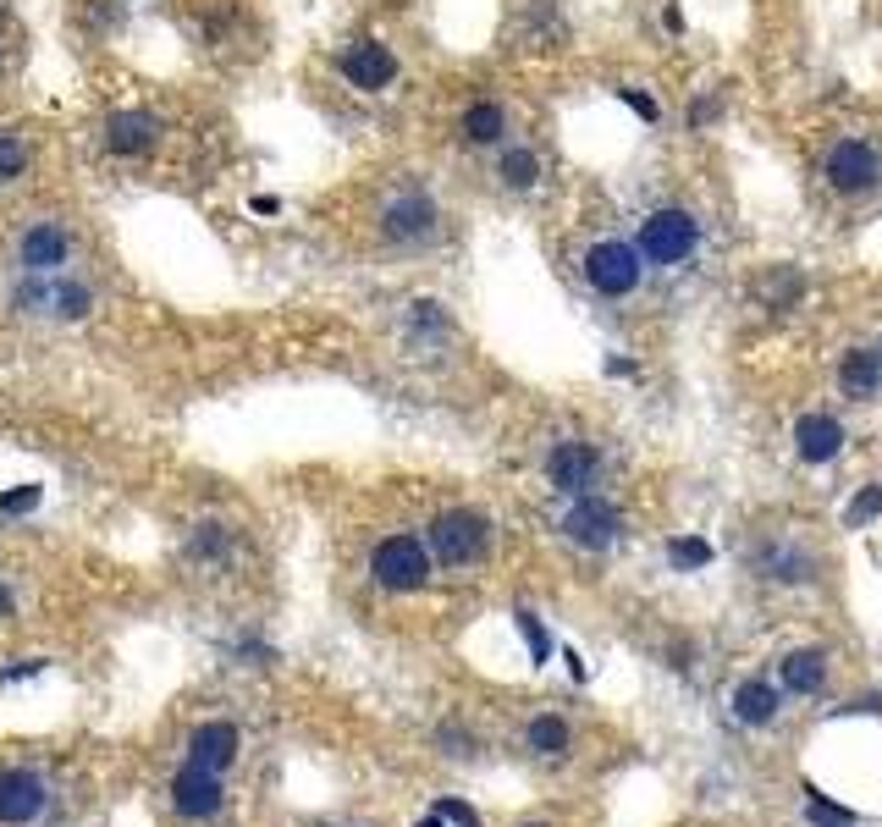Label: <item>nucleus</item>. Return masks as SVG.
Returning a JSON list of instances; mask_svg holds the SVG:
<instances>
[{"instance_id": "6e6552de", "label": "nucleus", "mask_w": 882, "mask_h": 827, "mask_svg": "<svg viewBox=\"0 0 882 827\" xmlns=\"http://www.w3.org/2000/svg\"><path fill=\"white\" fill-rule=\"evenodd\" d=\"M596 470H602V453H596L591 442H558V448L547 453V481H552L558 492H569V497H585V486L596 481Z\"/></svg>"}, {"instance_id": "9d476101", "label": "nucleus", "mask_w": 882, "mask_h": 827, "mask_svg": "<svg viewBox=\"0 0 882 827\" xmlns=\"http://www.w3.org/2000/svg\"><path fill=\"white\" fill-rule=\"evenodd\" d=\"M342 78H348L353 89L375 95V89H386V84L397 78V56H392L386 45H375V40H359V45L342 56Z\"/></svg>"}, {"instance_id": "412c9836", "label": "nucleus", "mask_w": 882, "mask_h": 827, "mask_svg": "<svg viewBox=\"0 0 882 827\" xmlns=\"http://www.w3.org/2000/svg\"><path fill=\"white\" fill-rule=\"evenodd\" d=\"M525 739H530L536 756H563V750H569V723H563V717H536Z\"/></svg>"}, {"instance_id": "f3484780", "label": "nucleus", "mask_w": 882, "mask_h": 827, "mask_svg": "<svg viewBox=\"0 0 882 827\" xmlns=\"http://www.w3.org/2000/svg\"><path fill=\"white\" fill-rule=\"evenodd\" d=\"M734 717H739L745 728H767V723L778 717V690L761 684V679H745V684L734 690Z\"/></svg>"}, {"instance_id": "4c0bfd02", "label": "nucleus", "mask_w": 882, "mask_h": 827, "mask_svg": "<svg viewBox=\"0 0 882 827\" xmlns=\"http://www.w3.org/2000/svg\"><path fill=\"white\" fill-rule=\"evenodd\" d=\"M877 359H882V348H877Z\"/></svg>"}, {"instance_id": "1a4fd4ad", "label": "nucleus", "mask_w": 882, "mask_h": 827, "mask_svg": "<svg viewBox=\"0 0 882 827\" xmlns=\"http://www.w3.org/2000/svg\"><path fill=\"white\" fill-rule=\"evenodd\" d=\"M172 805H177L183 816H194V822L216 816V811H221V772H205V767L188 761V767L172 778Z\"/></svg>"}, {"instance_id": "39448f33", "label": "nucleus", "mask_w": 882, "mask_h": 827, "mask_svg": "<svg viewBox=\"0 0 882 827\" xmlns=\"http://www.w3.org/2000/svg\"><path fill=\"white\" fill-rule=\"evenodd\" d=\"M827 183H833V194H871V188L882 183V155H877V144H866V139L833 144V155H827Z\"/></svg>"}, {"instance_id": "6ab92c4d", "label": "nucleus", "mask_w": 882, "mask_h": 827, "mask_svg": "<svg viewBox=\"0 0 882 827\" xmlns=\"http://www.w3.org/2000/svg\"><path fill=\"white\" fill-rule=\"evenodd\" d=\"M29 298H45L62 320H84L89 315V287H78V282H45L40 293H23V304Z\"/></svg>"}, {"instance_id": "393cba45", "label": "nucleus", "mask_w": 882, "mask_h": 827, "mask_svg": "<svg viewBox=\"0 0 882 827\" xmlns=\"http://www.w3.org/2000/svg\"><path fill=\"white\" fill-rule=\"evenodd\" d=\"M668 558H673L679 569H706V563H712V547H706L701 536H679V541L668 547Z\"/></svg>"}, {"instance_id": "b1692460", "label": "nucleus", "mask_w": 882, "mask_h": 827, "mask_svg": "<svg viewBox=\"0 0 882 827\" xmlns=\"http://www.w3.org/2000/svg\"><path fill=\"white\" fill-rule=\"evenodd\" d=\"M805 822H811V827H855V816H849V811L827 805V800H822V794H811V789H805Z\"/></svg>"}, {"instance_id": "0eeeda50", "label": "nucleus", "mask_w": 882, "mask_h": 827, "mask_svg": "<svg viewBox=\"0 0 882 827\" xmlns=\"http://www.w3.org/2000/svg\"><path fill=\"white\" fill-rule=\"evenodd\" d=\"M45 778L29 767H0V822L7 827H29L45 811Z\"/></svg>"}, {"instance_id": "2f4dec72", "label": "nucleus", "mask_w": 882, "mask_h": 827, "mask_svg": "<svg viewBox=\"0 0 882 827\" xmlns=\"http://www.w3.org/2000/svg\"><path fill=\"white\" fill-rule=\"evenodd\" d=\"M45 662H23V668H12V673H0V684H18V679H34Z\"/></svg>"}, {"instance_id": "f8f14e48", "label": "nucleus", "mask_w": 882, "mask_h": 827, "mask_svg": "<svg viewBox=\"0 0 882 827\" xmlns=\"http://www.w3.org/2000/svg\"><path fill=\"white\" fill-rule=\"evenodd\" d=\"M794 453L805 464H827L844 453V426L833 420V413H805V420L794 426Z\"/></svg>"}, {"instance_id": "f257e3e1", "label": "nucleus", "mask_w": 882, "mask_h": 827, "mask_svg": "<svg viewBox=\"0 0 882 827\" xmlns=\"http://www.w3.org/2000/svg\"><path fill=\"white\" fill-rule=\"evenodd\" d=\"M585 282L602 293V298H629L640 282H646V254L640 243H624V238H602L585 249Z\"/></svg>"}, {"instance_id": "f03ea898", "label": "nucleus", "mask_w": 882, "mask_h": 827, "mask_svg": "<svg viewBox=\"0 0 882 827\" xmlns=\"http://www.w3.org/2000/svg\"><path fill=\"white\" fill-rule=\"evenodd\" d=\"M695 243H701V227H695V216L679 210V205H662V210H651V216L640 221V254H646L651 265H684V260L695 254Z\"/></svg>"}, {"instance_id": "cd10ccee", "label": "nucleus", "mask_w": 882, "mask_h": 827, "mask_svg": "<svg viewBox=\"0 0 882 827\" xmlns=\"http://www.w3.org/2000/svg\"><path fill=\"white\" fill-rule=\"evenodd\" d=\"M40 497H45V486H18V492H0V514H29V508H40Z\"/></svg>"}, {"instance_id": "c756f323", "label": "nucleus", "mask_w": 882, "mask_h": 827, "mask_svg": "<svg viewBox=\"0 0 882 827\" xmlns=\"http://www.w3.org/2000/svg\"><path fill=\"white\" fill-rule=\"evenodd\" d=\"M414 320H419V326H430V331H441V326H448V320H441V309H436L430 298H425V304H414Z\"/></svg>"}, {"instance_id": "20e7f679", "label": "nucleus", "mask_w": 882, "mask_h": 827, "mask_svg": "<svg viewBox=\"0 0 882 827\" xmlns=\"http://www.w3.org/2000/svg\"><path fill=\"white\" fill-rule=\"evenodd\" d=\"M370 574H375L381 591H425V580H430V552H425V541H414V536H386V541L370 552Z\"/></svg>"}, {"instance_id": "423d86ee", "label": "nucleus", "mask_w": 882, "mask_h": 827, "mask_svg": "<svg viewBox=\"0 0 882 827\" xmlns=\"http://www.w3.org/2000/svg\"><path fill=\"white\" fill-rule=\"evenodd\" d=\"M618 530H624V519H618V508L602 503V497H580V503L569 508V519H563V536H569L574 547H585V552H607V547L618 541Z\"/></svg>"}, {"instance_id": "4be33fe9", "label": "nucleus", "mask_w": 882, "mask_h": 827, "mask_svg": "<svg viewBox=\"0 0 882 827\" xmlns=\"http://www.w3.org/2000/svg\"><path fill=\"white\" fill-rule=\"evenodd\" d=\"M536 177H541L536 150H503V183L508 188H536Z\"/></svg>"}, {"instance_id": "5701e85b", "label": "nucleus", "mask_w": 882, "mask_h": 827, "mask_svg": "<svg viewBox=\"0 0 882 827\" xmlns=\"http://www.w3.org/2000/svg\"><path fill=\"white\" fill-rule=\"evenodd\" d=\"M23 172H29V150H23V139L0 128V183H18Z\"/></svg>"}, {"instance_id": "a211bd4d", "label": "nucleus", "mask_w": 882, "mask_h": 827, "mask_svg": "<svg viewBox=\"0 0 882 827\" xmlns=\"http://www.w3.org/2000/svg\"><path fill=\"white\" fill-rule=\"evenodd\" d=\"M822 679H827V657H822V651H794V657H783V684H789L794 695H816Z\"/></svg>"}, {"instance_id": "473e14b6", "label": "nucleus", "mask_w": 882, "mask_h": 827, "mask_svg": "<svg viewBox=\"0 0 882 827\" xmlns=\"http://www.w3.org/2000/svg\"><path fill=\"white\" fill-rule=\"evenodd\" d=\"M249 210H254V216H276V210H282V205H276V199H271V194H254V199H249Z\"/></svg>"}, {"instance_id": "4468645a", "label": "nucleus", "mask_w": 882, "mask_h": 827, "mask_svg": "<svg viewBox=\"0 0 882 827\" xmlns=\"http://www.w3.org/2000/svg\"><path fill=\"white\" fill-rule=\"evenodd\" d=\"M188 761L205 772H227L238 761V728L232 723H199L188 739Z\"/></svg>"}, {"instance_id": "aec40b11", "label": "nucleus", "mask_w": 882, "mask_h": 827, "mask_svg": "<svg viewBox=\"0 0 882 827\" xmlns=\"http://www.w3.org/2000/svg\"><path fill=\"white\" fill-rule=\"evenodd\" d=\"M464 139L470 144H497L503 139V106L497 100H475L464 111Z\"/></svg>"}, {"instance_id": "a878e982", "label": "nucleus", "mask_w": 882, "mask_h": 827, "mask_svg": "<svg viewBox=\"0 0 882 827\" xmlns=\"http://www.w3.org/2000/svg\"><path fill=\"white\" fill-rule=\"evenodd\" d=\"M877 514H882V486H866V492L844 508V525H849V530H860V525H871Z\"/></svg>"}, {"instance_id": "7ed1b4c3", "label": "nucleus", "mask_w": 882, "mask_h": 827, "mask_svg": "<svg viewBox=\"0 0 882 827\" xmlns=\"http://www.w3.org/2000/svg\"><path fill=\"white\" fill-rule=\"evenodd\" d=\"M492 547V525L475 514V508H453L430 525V552L448 563V569H464V563H481Z\"/></svg>"}, {"instance_id": "72a5a7b5", "label": "nucleus", "mask_w": 882, "mask_h": 827, "mask_svg": "<svg viewBox=\"0 0 882 827\" xmlns=\"http://www.w3.org/2000/svg\"><path fill=\"white\" fill-rule=\"evenodd\" d=\"M662 29H668V34H684V12L668 7V12H662Z\"/></svg>"}, {"instance_id": "ddd939ff", "label": "nucleus", "mask_w": 882, "mask_h": 827, "mask_svg": "<svg viewBox=\"0 0 882 827\" xmlns=\"http://www.w3.org/2000/svg\"><path fill=\"white\" fill-rule=\"evenodd\" d=\"M18 260H23V271L51 276V271L67 260V232H62L56 221H34V227L23 232V243H18Z\"/></svg>"}, {"instance_id": "c85d7f7f", "label": "nucleus", "mask_w": 882, "mask_h": 827, "mask_svg": "<svg viewBox=\"0 0 882 827\" xmlns=\"http://www.w3.org/2000/svg\"><path fill=\"white\" fill-rule=\"evenodd\" d=\"M441 816H448V822H459V827H475V811H470L464 800H441Z\"/></svg>"}, {"instance_id": "bb28decb", "label": "nucleus", "mask_w": 882, "mask_h": 827, "mask_svg": "<svg viewBox=\"0 0 882 827\" xmlns=\"http://www.w3.org/2000/svg\"><path fill=\"white\" fill-rule=\"evenodd\" d=\"M514 624H519V635H525L530 657H536V662H547V657H552V640H547V629L536 624V613H514Z\"/></svg>"}, {"instance_id": "2eb2a0df", "label": "nucleus", "mask_w": 882, "mask_h": 827, "mask_svg": "<svg viewBox=\"0 0 882 827\" xmlns=\"http://www.w3.org/2000/svg\"><path fill=\"white\" fill-rule=\"evenodd\" d=\"M155 139H161V122H155L150 111H117V117L106 122V144H111V155H144Z\"/></svg>"}, {"instance_id": "7c9ffc66", "label": "nucleus", "mask_w": 882, "mask_h": 827, "mask_svg": "<svg viewBox=\"0 0 882 827\" xmlns=\"http://www.w3.org/2000/svg\"><path fill=\"white\" fill-rule=\"evenodd\" d=\"M624 100H629V106H635L646 122H657V100H651V95H640V89H624Z\"/></svg>"}, {"instance_id": "dca6fc26", "label": "nucleus", "mask_w": 882, "mask_h": 827, "mask_svg": "<svg viewBox=\"0 0 882 827\" xmlns=\"http://www.w3.org/2000/svg\"><path fill=\"white\" fill-rule=\"evenodd\" d=\"M838 386H844V397H877V386H882V359L877 353H866V348H855V353H844V364H838Z\"/></svg>"}, {"instance_id": "9b49d317", "label": "nucleus", "mask_w": 882, "mask_h": 827, "mask_svg": "<svg viewBox=\"0 0 882 827\" xmlns=\"http://www.w3.org/2000/svg\"><path fill=\"white\" fill-rule=\"evenodd\" d=\"M381 232H386L392 243H425V238L436 232V205H430L425 194H403V199L386 205Z\"/></svg>"}, {"instance_id": "e433bc0d", "label": "nucleus", "mask_w": 882, "mask_h": 827, "mask_svg": "<svg viewBox=\"0 0 882 827\" xmlns=\"http://www.w3.org/2000/svg\"><path fill=\"white\" fill-rule=\"evenodd\" d=\"M425 827H441V822H425Z\"/></svg>"}, {"instance_id": "f704fd0d", "label": "nucleus", "mask_w": 882, "mask_h": 827, "mask_svg": "<svg viewBox=\"0 0 882 827\" xmlns=\"http://www.w3.org/2000/svg\"><path fill=\"white\" fill-rule=\"evenodd\" d=\"M706 117H712V100H695V106H690V122L706 128Z\"/></svg>"}, {"instance_id": "c9c22d12", "label": "nucleus", "mask_w": 882, "mask_h": 827, "mask_svg": "<svg viewBox=\"0 0 882 827\" xmlns=\"http://www.w3.org/2000/svg\"><path fill=\"white\" fill-rule=\"evenodd\" d=\"M7 613H12V591H7V585H0V618H7Z\"/></svg>"}]
</instances>
